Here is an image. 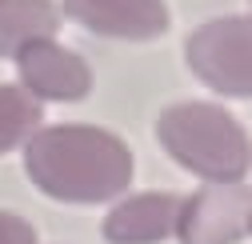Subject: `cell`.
Instances as JSON below:
<instances>
[{
	"label": "cell",
	"instance_id": "1",
	"mask_svg": "<svg viewBox=\"0 0 252 244\" xmlns=\"http://www.w3.org/2000/svg\"><path fill=\"white\" fill-rule=\"evenodd\" d=\"M24 168L32 184L68 204H100L128 188L132 152L120 136L92 124H56L28 136Z\"/></svg>",
	"mask_w": 252,
	"mask_h": 244
},
{
	"label": "cell",
	"instance_id": "2",
	"mask_svg": "<svg viewBox=\"0 0 252 244\" xmlns=\"http://www.w3.org/2000/svg\"><path fill=\"white\" fill-rule=\"evenodd\" d=\"M156 132L176 164L204 180H244L248 172V132L216 104H172Z\"/></svg>",
	"mask_w": 252,
	"mask_h": 244
},
{
	"label": "cell",
	"instance_id": "3",
	"mask_svg": "<svg viewBox=\"0 0 252 244\" xmlns=\"http://www.w3.org/2000/svg\"><path fill=\"white\" fill-rule=\"evenodd\" d=\"M188 68L224 96L252 92V20L220 16L188 36Z\"/></svg>",
	"mask_w": 252,
	"mask_h": 244
},
{
	"label": "cell",
	"instance_id": "4",
	"mask_svg": "<svg viewBox=\"0 0 252 244\" xmlns=\"http://www.w3.org/2000/svg\"><path fill=\"white\" fill-rule=\"evenodd\" d=\"M248 232L252 196L244 180H208L196 196L180 200V244H240Z\"/></svg>",
	"mask_w": 252,
	"mask_h": 244
},
{
	"label": "cell",
	"instance_id": "5",
	"mask_svg": "<svg viewBox=\"0 0 252 244\" xmlns=\"http://www.w3.org/2000/svg\"><path fill=\"white\" fill-rule=\"evenodd\" d=\"M16 68H20V88L36 100H84L92 88V68L56 40L24 44L16 52Z\"/></svg>",
	"mask_w": 252,
	"mask_h": 244
},
{
	"label": "cell",
	"instance_id": "6",
	"mask_svg": "<svg viewBox=\"0 0 252 244\" xmlns=\"http://www.w3.org/2000/svg\"><path fill=\"white\" fill-rule=\"evenodd\" d=\"M64 12L88 32L116 40H156L168 32L164 0H64Z\"/></svg>",
	"mask_w": 252,
	"mask_h": 244
},
{
	"label": "cell",
	"instance_id": "7",
	"mask_svg": "<svg viewBox=\"0 0 252 244\" xmlns=\"http://www.w3.org/2000/svg\"><path fill=\"white\" fill-rule=\"evenodd\" d=\"M176 220H180V196L140 192L104 216V236L112 244H156L176 232Z\"/></svg>",
	"mask_w": 252,
	"mask_h": 244
},
{
	"label": "cell",
	"instance_id": "8",
	"mask_svg": "<svg viewBox=\"0 0 252 244\" xmlns=\"http://www.w3.org/2000/svg\"><path fill=\"white\" fill-rule=\"evenodd\" d=\"M60 32V8L52 0H0V60L16 56L32 40Z\"/></svg>",
	"mask_w": 252,
	"mask_h": 244
},
{
	"label": "cell",
	"instance_id": "9",
	"mask_svg": "<svg viewBox=\"0 0 252 244\" xmlns=\"http://www.w3.org/2000/svg\"><path fill=\"white\" fill-rule=\"evenodd\" d=\"M40 124V100L20 84H0V156L24 144Z\"/></svg>",
	"mask_w": 252,
	"mask_h": 244
},
{
	"label": "cell",
	"instance_id": "10",
	"mask_svg": "<svg viewBox=\"0 0 252 244\" xmlns=\"http://www.w3.org/2000/svg\"><path fill=\"white\" fill-rule=\"evenodd\" d=\"M0 244H36V228L16 212H0Z\"/></svg>",
	"mask_w": 252,
	"mask_h": 244
}]
</instances>
